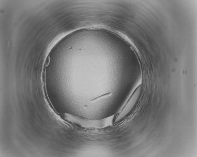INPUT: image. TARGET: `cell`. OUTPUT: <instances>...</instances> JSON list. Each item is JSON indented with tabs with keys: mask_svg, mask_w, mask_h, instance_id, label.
<instances>
[{
	"mask_svg": "<svg viewBox=\"0 0 197 157\" xmlns=\"http://www.w3.org/2000/svg\"><path fill=\"white\" fill-rule=\"evenodd\" d=\"M141 88L139 87L134 94L133 95L129 102L122 111L121 112L116 118L117 121L121 120L125 116L129 113L134 107L137 103L141 92Z\"/></svg>",
	"mask_w": 197,
	"mask_h": 157,
	"instance_id": "cell-1",
	"label": "cell"
}]
</instances>
